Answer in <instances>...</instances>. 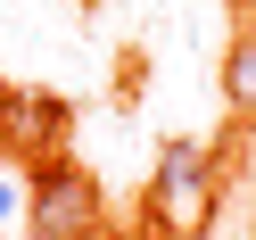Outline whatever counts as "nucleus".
I'll return each mask as SVG.
<instances>
[{"label":"nucleus","mask_w":256,"mask_h":240,"mask_svg":"<svg viewBox=\"0 0 256 240\" xmlns=\"http://www.w3.org/2000/svg\"><path fill=\"white\" fill-rule=\"evenodd\" d=\"M25 223H34V240H100L108 232V199H100V182L83 166L42 157V174L25 182Z\"/></svg>","instance_id":"2"},{"label":"nucleus","mask_w":256,"mask_h":240,"mask_svg":"<svg viewBox=\"0 0 256 240\" xmlns=\"http://www.w3.org/2000/svg\"><path fill=\"white\" fill-rule=\"evenodd\" d=\"M223 100H232V116L256 124V34H240L232 58H223Z\"/></svg>","instance_id":"4"},{"label":"nucleus","mask_w":256,"mask_h":240,"mask_svg":"<svg viewBox=\"0 0 256 240\" xmlns=\"http://www.w3.org/2000/svg\"><path fill=\"white\" fill-rule=\"evenodd\" d=\"M0 91H8V83H0Z\"/></svg>","instance_id":"7"},{"label":"nucleus","mask_w":256,"mask_h":240,"mask_svg":"<svg viewBox=\"0 0 256 240\" xmlns=\"http://www.w3.org/2000/svg\"><path fill=\"white\" fill-rule=\"evenodd\" d=\"M248 240H256V207H248Z\"/></svg>","instance_id":"6"},{"label":"nucleus","mask_w":256,"mask_h":240,"mask_svg":"<svg viewBox=\"0 0 256 240\" xmlns=\"http://www.w3.org/2000/svg\"><path fill=\"white\" fill-rule=\"evenodd\" d=\"M8 215H25V182H8V174H0V223Z\"/></svg>","instance_id":"5"},{"label":"nucleus","mask_w":256,"mask_h":240,"mask_svg":"<svg viewBox=\"0 0 256 240\" xmlns=\"http://www.w3.org/2000/svg\"><path fill=\"white\" fill-rule=\"evenodd\" d=\"M140 199H149V232L198 240L206 223H215V149H206V141H166Z\"/></svg>","instance_id":"1"},{"label":"nucleus","mask_w":256,"mask_h":240,"mask_svg":"<svg viewBox=\"0 0 256 240\" xmlns=\"http://www.w3.org/2000/svg\"><path fill=\"white\" fill-rule=\"evenodd\" d=\"M58 124H66V100H50V91H0V141L8 149H42L50 157Z\"/></svg>","instance_id":"3"}]
</instances>
